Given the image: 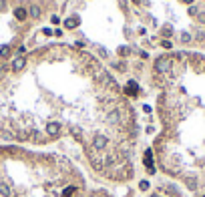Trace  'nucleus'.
<instances>
[{"instance_id":"1","label":"nucleus","mask_w":205,"mask_h":197,"mask_svg":"<svg viewBox=\"0 0 205 197\" xmlns=\"http://www.w3.org/2000/svg\"><path fill=\"white\" fill-rule=\"evenodd\" d=\"M81 191L82 175L62 155L0 149L2 197H75Z\"/></svg>"},{"instance_id":"2","label":"nucleus","mask_w":205,"mask_h":197,"mask_svg":"<svg viewBox=\"0 0 205 197\" xmlns=\"http://www.w3.org/2000/svg\"><path fill=\"white\" fill-rule=\"evenodd\" d=\"M149 197H205V191L189 193V191H185L179 183H163V185H159Z\"/></svg>"},{"instance_id":"3","label":"nucleus","mask_w":205,"mask_h":197,"mask_svg":"<svg viewBox=\"0 0 205 197\" xmlns=\"http://www.w3.org/2000/svg\"><path fill=\"white\" fill-rule=\"evenodd\" d=\"M24 64H26V57H16V60L12 63V71H22L24 68Z\"/></svg>"},{"instance_id":"4","label":"nucleus","mask_w":205,"mask_h":197,"mask_svg":"<svg viewBox=\"0 0 205 197\" xmlns=\"http://www.w3.org/2000/svg\"><path fill=\"white\" fill-rule=\"evenodd\" d=\"M75 197H109V193H105V191H95V193L85 195V191H81V193H76Z\"/></svg>"},{"instance_id":"5","label":"nucleus","mask_w":205,"mask_h":197,"mask_svg":"<svg viewBox=\"0 0 205 197\" xmlns=\"http://www.w3.org/2000/svg\"><path fill=\"white\" fill-rule=\"evenodd\" d=\"M76 24H79V18H76V16L75 18H67L64 20V26H67V28H75Z\"/></svg>"},{"instance_id":"6","label":"nucleus","mask_w":205,"mask_h":197,"mask_svg":"<svg viewBox=\"0 0 205 197\" xmlns=\"http://www.w3.org/2000/svg\"><path fill=\"white\" fill-rule=\"evenodd\" d=\"M28 14L32 16V18H38V16H40V10H38V6H32V8L28 10Z\"/></svg>"},{"instance_id":"7","label":"nucleus","mask_w":205,"mask_h":197,"mask_svg":"<svg viewBox=\"0 0 205 197\" xmlns=\"http://www.w3.org/2000/svg\"><path fill=\"white\" fill-rule=\"evenodd\" d=\"M14 14H16V18H20V20H24V18H26V12H24V8H16V12H14Z\"/></svg>"},{"instance_id":"8","label":"nucleus","mask_w":205,"mask_h":197,"mask_svg":"<svg viewBox=\"0 0 205 197\" xmlns=\"http://www.w3.org/2000/svg\"><path fill=\"white\" fill-rule=\"evenodd\" d=\"M8 54H10V46H6V44L0 46V57H8Z\"/></svg>"},{"instance_id":"9","label":"nucleus","mask_w":205,"mask_h":197,"mask_svg":"<svg viewBox=\"0 0 205 197\" xmlns=\"http://www.w3.org/2000/svg\"><path fill=\"white\" fill-rule=\"evenodd\" d=\"M161 34H163V36H171V34H173V28H171V26H165V28L161 30Z\"/></svg>"},{"instance_id":"10","label":"nucleus","mask_w":205,"mask_h":197,"mask_svg":"<svg viewBox=\"0 0 205 197\" xmlns=\"http://www.w3.org/2000/svg\"><path fill=\"white\" fill-rule=\"evenodd\" d=\"M141 189H143V191H145V189H149V181H141Z\"/></svg>"},{"instance_id":"11","label":"nucleus","mask_w":205,"mask_h":197,"mask_svg":"<svg viewBox=\"0 0 205 197\" xmlns=\"http://www.w3.org/2000/svg\"><path fill=\"white\" fill-rule=\"evenodd\" d=\"M161 44H163L165 48H171V42H169V40H161Z\"/></svg>"},{"instance_id":"12","label":"nucleus","mask_w":205,"mask_h":197,"mask_svg":"<svg viewBox=\"0 0 205 197\" xmlns=\"http://www.w3.org/2000/svg\"><path fill=\"white\" fill-rule=\"evenodd\" d=\"M4 6H6V2H4V0H0V10L4 8Z\"/></svg>"},{"instance_id":"13","label":"nucleus","mask_w":205,"mask_h":197,"mask_svg":"<svg viewBox=\"0 0 205 197\" xmlns=\"http://www.w3.org/2000/svg\"><path fill=\"white\" fill-rule=\"evenodd\" d=\"M183 2H185V4H193V0H183Z\"/></svg>"}]
</instances>
